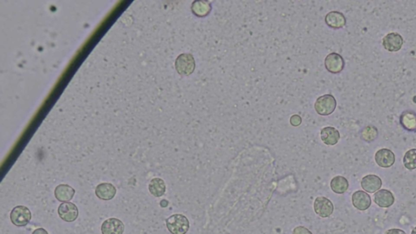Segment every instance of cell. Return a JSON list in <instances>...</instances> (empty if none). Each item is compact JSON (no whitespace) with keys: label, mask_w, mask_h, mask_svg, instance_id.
Listing matches in <instances>:
<instances>
[{"label":"cell","mask_w":416,"mask_h":234,"mask_svg":"<svg viewBox=\"0 0 416 234\" xmlns=\"http://www.w3.org/2000/svg\"><path fill=\"white\" fill-rule=\"evenodd\" d=\"M166 225L172 234H186L190 228V221L186 215L175 214L166 219Z\"/></svg>","instance_id":"1"},{"label":"cell","mask_w":416,"mask_h":234,"mask_svg":"<svg viewBox=\"0 0 416 234\" xmlns=\"http://www.w3.org/2000/svg\"><path fill=\"white\" fill-rule=\"evenodd\" d=\"M195 59L190 53H183L176 59L175 68L182 76H190L195 70Z\"/></svg>","instance_id":"2"},{"label":"cell","mask_w":416,"mask_h":234,"mask_svg":"<svg viewBox=\"0 0 416 234\" xmlns=\"http://www.w3.org/2000/svg\"><path fill=\"white\" fill-rule=\"evenodd\" d=\"M337 108V100L332 95H322L315 103V112L320 116L332 114Z\"/></svg>","instance_id":"3"},{"label":"cell","mask_w":416,"mask_h":234,"mask_svg":"<svg viewBox=\"0 0 416 234\" xmlns=\"http://www.w3.org/2000/svg\"><path fill=\"white\" fill-rule=\"evenodd\" d=\"M31 211L25 206H17L11 211V221L17 227L27 225L31 220Z\"/></svg>","instance_id":"4"},{"label":"cell","mask_w":416,"mask_h":234,"mask_svg":"<svg viewBox=\"0 0 416 234\" xmlns=\"http://www.w3.org/2000/svg\"><path fill=\"white\" fill-rule=\"evenodd\" d=\"M326 69L331 73H339L345 68V60L343 56L338 53H330L326 56L324 60Z\"/></svg>","instance_id":"5"},{"label":"cell","mask_w":416,"mask_h":234,"mask_svg":"<svg viewBox=\"0 0 416 234\" xmlns=\"http://www.w3.org/2000/svg\"><path fill=\"white\" fill-rule=\"evenodd\" d=\"M314 211L320 217H329L334 213V204L325 197H318L314 202Z\"/></svg>","instance_id":"6"},{"label":"cell","mask_w":416,"mask_h":234,"mask_svg":"<svg viewBox=\"0 0 416 234\" xmlns=\"http://www.w3.org/2000/svg\"><path fill=\"white\" fill-rule=\"evenodd\" d=\"M403 38L397 33H389L383 38L382 45L384 48L389 52H397L403 46Z\"/></svg>","instance_id":"7"},{"label":"cell","mask_w":416,"mask_h":234,"mask_svg":"<svg viewBox=\"0 0 416 234\" xmlns=\"http://www.w3.org/2000/svg\"><path fill=\"white\" fill-rule=\"evenodd\" d=\"M58 214L63 221L73 222L78 217V208L74 203L66 202L59 205Z\"/></svg>","instance_id":"8"},{"label":"cell","mask_w":416,"mask_h":234,"mask_svg":"<svg viewBox=\"0 0 416 234\" xmlns=\"http://www.w3.org/2000/svg\"><path fill=\"white\" fill-rule=\"evenodd\" d=\"M375 161L377 165L381 168H390L395 163V154L389 149L382 148L376 151L375 154Z\"/></svg>","instance_id":"9"},{"label":"cell","mask_w":416,"mask_h":234,"mask_svg":"<svg viewBox=\"0 0 416 234\" xmlns=\"http://www.w3.org/2000/svg\"><path fill=\"white\" fill-rule=\"evenodd\" d=\"M103 234H123L125 231V225L121 219L110 218L106 219L101 226Z\"/></svg>","instance_id":"10"},{"label":"cell","mask_w":416,"mask_h":234,"mask_svg":"<svg viewBox=\"0 0 416 234\" xmlns=\"http://www.w3.org/2000/svg\"><path fill=\"white\" fill-rule=\"evenodd\" d=\"M352 203L354 207L359 211H366L372 205V198L364 190H358L352 195Z\"/></svg>","instance_id":"11"},{"label":"cell","mask_w":416,"mask_h":234,"mask_svg":"<svg viewBox=\"0 0 416 234\" xmlns=\"http://www.w3.org/2000/svg\"><path fill=\"white\" fill-rule=\"evenodd\" d=\"M361 186L367 193H376L382 186V180L374 174L365 176L361 181Z\"/></svg>","instance_id":"12"},{"label":"cell","mask_w":416,"mask_h":234,"mask_svg":"<svg viewBox=\"0 0 416 234\" xmlns=\"http://www.w3.org/2000/svg\"><path fill=\"white\" fill-rule=\"evenodd\" d=\"M374 202L377 206L382 208H388L393 205L395 202V198L390 190H380L375 194Z\"/></svg>","instance_id":"13"},{"label":"cell","mask_w":416,"mask_h":234,"mask_svg":"<svg viewBox=\"0 0 416 234\" xmlns=\"http://www.w3.org/2000/svg\"><path fill=\"white\" fill-rule=\"evenodd\" d=\"M325 23L330 28L338 30L344 27L347 24V19L343 13L337 11H332L327 13L325 17Z\"/></svg>","instance_id":"14"},{"label":"cell","mask_w":416,"mask_h":234,"mask_svg":"<svg viewBox=\"0 0 416 234\" xmlns=\"http://www.w3.org/2000/svg\"><path fill=\"white\" fill-rule=\"evenodd\" d=\"M322 141L327 146H334L340 140V133L334 127H325L320 132Z\"/></svg>","instance_id":"15"},{"label":"cell","mask_w":416,"mask_h":234,"mask_svg":"<svg viewBox=\"0 0 416 234\" xmlns=\"http://www.w3.org/2000/svg\"><path fill=\"white\" fill-rule=\"evenodd\" d=\"M95 194L102 200H111L116 196V188L111 183H101L95 189Z\"/></svg>","instance_id":"16"},{"label":"cell","mask_w":416,"mask_h":234,"mask_svg":"<svg viewBox=\"0 0 416 234\" xmlns=\"http://www.w3.org/2000/svg\"><path fill=\"white\" fill-rule=\"evenodd\" d=\"M75 194V190L72 186L61 184L56 186L55 190V196L59 202H68L72 200Z\"/></svg>","instance_id":"17"},{"label":"cell","mask_w":416,"mask_h":234,"mask_svg":"<svg viewBox=\"0 0 416 234\" xmlns=\"http://www.w3.org/2000/svg\"><path fill=\"white\" fill-rule=\"evenodd\" d=\"M401 127L410 132L416 131V113L410 110H406L400 116Z\"/></svg>","instance_id":"18"},{"label":"cell","mask_w":416,"mask_h":234,"mask_svg":"<svg viewBox=\"0 0 416 234\" xmlns=\"http://www.w3.org/2000/svg\"><path fill=\"white\" fill-rule=\"evenodd\" d=\"M191 11L194 15L198 17H205L209 15L211 11V5L209 1L196 0L193 2Z\"/></svg>","instance_id":"19"},{"label":"cell","mask_w":416,"mask_h":234,"mask_svg":"<svg viewBox=\"0 0 416 234\" xmlns=\"http://www.w3.org/2000/svg\"><path fill=\"white\" fill-rule=\"evenodd\" d=\"M330 187L336 194H345L349 189L348 180L343 176H337L330 182Z\"/></svg>","instance_id":"20"},{"label":"cell","mask_w":416,"mask_h":234,"mask_svg":"<svg viewBox=\"0 0 416 234\" xmlns=\"http://www.w3.org/2000/svg\"><path fill=\"white\" fill-rule=\"evenodd\" d=\"M148 188H149L150 194L157 198L163 196L166 192V185H165L164 181L158 177L153 178L150 181Z\"/></svg>","instance_id":"21"},{"label":"cell","mask_w":416,"mask_h":234,"mask_svg":"<svg viewBox=\"0 0 416 234\" xmlns=\"http://www.w3.org/2000/svg\"><path fill=\"white\" fill-rule=\"evenodd\" d=\"M403 165L410 171L416 169V149L413 148L406 152L403 157Z\"/></svg>","instance_id":"22"},{"label":"cell","mask_w":416,"mask_h":234,"mask_svg":"<svg viewBox=\"0 0 416 234\" xmlns=\"http://www.w3.org/2000/svg\"><path fill=\"white\" fill-rule=\"evenodd\" d=\"M378 136V130L373 125H368L361 131V138L367 142H372Z\"/></svg>","instance_id":"23"},{"label":"cell","mask_w":416,"mask_h":234,"mask_svg":"<svg viewBox=\"0 0 416 234\" xmlns=\"http://www.w3.org/2000/svg\"><path fill=\"white\" fill-rule=\"evenodd\" d=\"M302 117H301L300 116H298V115H293V116L290 117V122L293 126H299V125L302 124Z\"/></svg>","instance_id":"24"},{"label":"cell","mask_w":416,"mask_h":234,"mask_svg":"<svg viewBox=\"0 0 416 234\" xmlns=\"http://www.w3.org/2000/svg\"><path fill=\"white\" fill-rule=\"evenodd\" d=\"M293 234H312V232L303 226H298L294 228Z\"/></svg>","instance_id":"25"},{"label":"cell","mask_w":416,"mask_h":234,"mask_svg":"<svg viewBox=\"0 0 416 234\" xmlns=\"http://www.w3.org/2000/svg\"><path fill=\"white\" fill-rule=\"evenodd\" d=\"M385 234H406V232H404L403 230L399 229V228H391V229L387 230Z\"/></svg>","instance_id":"26"},{"label":"cell","mask_w":416,"mask_h":234,"mask_svg":"<svg viewBox=\"0 0 416 234\" xmlns=\"http://www.w3.org/2000/svg\"><path fill=\"white\" fill-rule=\"evenodd\" d=\"M32 234H49L48 232H47V230L45 229V228H38L37 229L34 230V232Z\"/></svg>","instance_id":"27"},{"label":"cell","mask_w":416,"mask_h":234,"mask_svg":"<svg viewBox=\"0 0 416 234\" xmlns=\"http://www.w3.org/2000/svg\"><path fill=\"white\" fill-rule=\"evenodd\" d=\"M411 234H416V227L412 229Z\"/></svg>","instance_id":"28"}]
</instances>
